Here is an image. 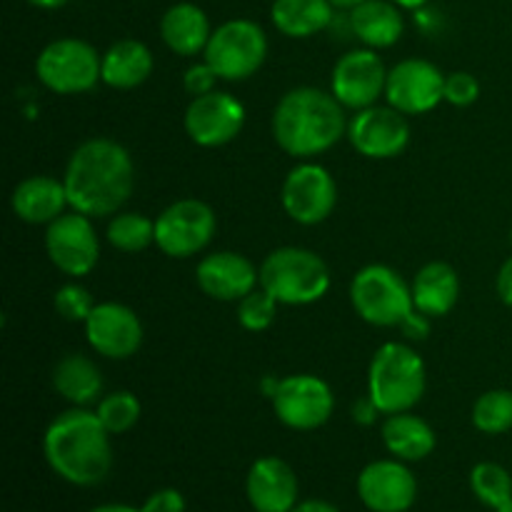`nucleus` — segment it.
<instances>
[{
	"label": "nucleus",
	"instance_id": "nucleus-13",
	"mask_svg": "<svg viewBox=\"0 0 512 512\" xmlns=\"http://www.w3.org/2000/svg\"><path fill=\"white\" fill-rule=\"evenodd\" d=\"M385 95L403 115H423L445 100V75L428 60H403L388 73Z\"/></svg>",
	"mask_w": 512,
	"mask_h": 512
},
{
	"label": "nucleus",
	"instance_id": "nucleus-27",
	"mask_svg": "<svg viewBox=\"0 0 512 512\" xmlns=\"http://www.w3.org/2000/svg\"><path fill=\"white\" fill-rule=\"evenodd\" d=\"M273 25L288 38H310L333 20L330 0H275L270 8Z\"/></svg>",
	"mask_w": 512,
	"mask_h": 512
},
{
	"label": "nucleus",
	"instance_id": "nucleus-38",
	"mask_svg": "<svg viewBox=\"0 0 512 512\" xmlns=\"http://www.w3.org/2000/svg\"><path fill=\"white\" fill-rule=\"evenodd\" d=\"M498 295L505 305L512 308V258L505 260L498 273Z\"/></svg>",
	"mask_w": 512,
	"mask_h": 512
},
{
	"label": "nucleus",
	"instance_id": "nucleus-31",
	"mask_svg": "<svg viewBox=\"0 0 512 512\" xmlns=\"http://www.w3.org/2000/svg\"><path fill=\"white\" fill-rule=\"evenodd\" d=\"M473 425L485 435L512 430V390H490L473 405Z\"/></svg>",
	"mask_w": 512,
	"mask_h": 512
},
{
	"label": "nucleus",
	"instance_id": "nucleus-24",
	"mask_svg": "<svg viewBox=\"0 0 512 512\" xmlns=\"http://www.w3.org/2000/svg\"><path fill=\"white\" fill-rule=\"evenodd\" d=\"M160 35L165 45L178 55H198L208 45L210 30L208 15L193 3H178L165 10L160 20Z\"/></svg>",
	"mask_w": 512,
	"mask_h": 512
},
{
	"label": "nucleus",
	"instance_id": "nucleus-37",
	"mask_svg": "<svg viewBox=\"0 0 512 512\" xmlns=\"http://www.w3.org/2000/svg\"><path fill=\"white\" fill-rule=\"evenodd\" d=\"M143 512H185V498L180 495V490L175 488H163L155 490L148 500L143 503Z\"/></svg>",
	"mask_w": 512,
	"mask_h": 512
},
{
	"label": "nucleus",
	"instance_id": "nucleus-15",
	"mask_svg": "<svg viewBox=\"0 0 512 512\" xmlns=\"http://www.w3.org/2000/svg\"><path fill=\"white\" fill-rule=\"evenodd\" d=\"M243 123V103L220 90L193 98V103L185 110V130H188L190 140L203 148H218V145L230 143L243 130Z\"/></svg>",
	"mask_w": 512,
	"mask_h": 512
},
{
	"label": "nucleus",
	"instance_id": "nucleus-4",
	"mask_svg": "<svg viewBox=\"0 0 512 512\" xmlns=\"http://www.w3.org/2000/svg\"><path fill=\"white\" fill-rule=\"evenodd\" d=\"M368 388L380 413H408L425 393L423 360L408 345L385 343L370 363Z\"/></svg>",
	"mask_w": 512,
	"mask_h": 512
},
{
	"label": "nucleus",
	"instance_id": "nucleus-40",
	"mask_svg": "<svg viewBox=\"0 0 512 512\" xmlns=\"http://www.w3.org/2000/svg\"><path fill=\"white\" fill-rule=\"evenodd\" d=\"M290 512H340L333 503H325V500H305V503H298Z\"/></svg>",
	"mask_w": 512,
	"mask_h": 512
},
{
	"label": "nucleus",
	"instance_id": "nucleus-36",
	"mask_svg": "<svg viewBox=\"0 0 512 512\" xmlns=\"http://www.w3.org/2000/svg\"><path fill=\"white\" fill-rule=\"evenodd\" d=\"M183 83H185V90H188L193 98H200V95L213 93L215 83H218V73H215L208 63H200V65H193V68H188Z\"/></svg>",
	"mask_w": 512,
	"mask_h": 512
},
{
	"label": "nucleus",
	"instance_id": "nucleus-22",
	"mask_svg": "<svg viewBox=\"0 0 512 512\" xmlns=\"http://www.w3.org/2000/svg\"><path fill=\"white\" fill-rule=\"evenodd\" d=\"M415 310L428 318H440L455 308L460 298L458 273L448 263H428L413 280Z\"/></svg>",
	"mask_w": 512,
	"mask_h": 512
},
{
	"label": "nucleus",
	"instance_id": "nucleus-20",
	"mask_svg": "<svg viewBox=\"0 0 512 512\" xmlns=\"http://www.w3.org/2000/svg\"><path fill=\"white\" fill-rule=\"evenodd\" d=\"M198 285L205 295L215 300H243L253 293L258 285L260 273L245 255L223 253L205 255L198 265Z\"/></svg>",
	"mask_w": 512,
	"mask_h": 512
},
{
	"label": "nucleus",
	"instance_id": "nucleus-26",
	"mask_svg": "<svg viewBox=\"0 0 512 512\" xmlns=\"http://www.w3.org/2000/svg\"><path fill=\"white\" fill-rule=\"evenodd\" d=\"M383 443L398 460L415 463L433 453L435 433L418 415L395 413L383 423Z\"/></svg>",
	"mask_w": 512,
	"mask_h": 512
},
{
	"label": "nucleus",
	"instance_id": "nucleus-25",
	"mask_svg": "<svg viewBox=\"0 0 512 512\" xmlns=\"http://www.w3.org/2000/svg\"><path fill=\"white\" fill-rule=\"evenodd\" d=\"M153 73V53L140 40H118L103 55V83L110 88H138Z\"/></svg>",
	"mask_w": 512,
	"mask_h": 512
},
{
	"label": "nucleus",
	"instance_id": "nucleus-12",
	"mask_svg": "<svg viewBox=\"0 0 512 512\" xmlns=\"http://www.w3.org/2000/svg\"><path fill=\"white\" fill-rule=\"evenodd\" d=\"M283 208L295 223L300 225H318L333 213L338 203V188L335 180L323 165L303 163L290 170L283 183Z\"/></svg>",
	"mask_w": 512,
	"mask_h": 512
},
{
	"label": "nucleus",
	"instance_id": "nucleus-45",
	"mask_svg": "<svg viewBox=\"0 0 512 512\" xmlns=\"http://www.w3.org/2000/svg\"><path fill=\"white\" fill-rule=\"evenodd\" d=\"M495 512H512V500H510L508 505H503V508H500V510H495Z\"/></svg>",
	"mask_w": 512,
	"mask_h": 512
},
{
	"label": "nucleus",
	"instance_id": "nucleus-32",
	"mask_svg": "<svg viewBox=\"0 0 512 512\" xmlns=\"http://www.w3.org/2000/svg\"><path fill=\"white\" fill-rule=\"evenodd\" d=\"M95 415L100 418V423L105 425L110 435L128 433L140 418V403L133 393L128 390H118V393L105 395L98 403V410Z\"/></svg>",
	"mask_w": 512,
	"mask_h": 512
},
{
	"label": "nucleus",
	"instance_id": "nucleus-33",
	"mask_svg": "<svg viewBox=\"0 0 512 512\" xmlns=\"http://www.w3.org/2000/svg\"><path fill=\"white\" fill-rule=\"evenodd\" d=\"M275 310H278V300L268 290L255 288L253 293H248L240 300L238 320L245 330L260 333V330L270 328V323L275 320Z\"/></svg>",
	"mask_w": 512,
	"mask_h": 512
},
{
	"label": "nucleus",
	"instance_id": "nucleus-8",
	"mask_svg": "<svg viewBox=\"0 0 512 512\" xmlns=\"http://www.w3.org/2000/svg\"><path fill=\"white\" fill-rule=\"evenodd\" d=\"M205 63L223 80L250 78L268 55L265 30L253 20H228L213 30L205 45Z\"/></svg>",
	"mask_w": 512,
	"mask_h": 512
},
{
	"label": "nucleus",
	"instance_id": "nucleus-30",
	"mask_svg": "<svg viewBox=\"0 0 512 512\" xmlns=\"http://www.w3.org/2000/svg\"><path fill=\"white\" fill-rule=\"evenodd\" d=\"M108 240L123 253H138L155 243V223L140 213H120L110 220Z\"/></svg>",
	"mask_w": 512,
	"mask_h": 512
},
{
	"label": "nucleus",
	"instance_id": "nucleus-5",
	"mask_svg": "<svg viewBox=\"0 0 512 512\" xmlns=\"http://www.w3.org/2000/svg\"><path fill=\"white\" fill-rule=\"evenodd\" d=\"M260 288L283 305H310L330 288V270L305 248H278L260 265Z\"/></svg>",
	"mask_w": 512,
	"mask_h": 512
},
{
	"label": "nucleus",
	"instance_id": "nucleus-9",
	"mask_svg": "<svg viewBox=\"0 0 512 512\" xmlns=\"http://www.w3.org/2000/svg\"><path fill=\"white\" fill-rule=\"evenodd\" d=\"M275 415L293 430H315L333 415L335 400L328 383L315 375H290L278 380L273 390Z\"/></svg>",
	"mask_w": 512,
	"mask_h": 512
},
{
	"label": "nucleus",
	"instance_id": "nucleus-1",
	"mask_svg": "<svg viewBox=\"0 0 512 512\" xmlns=\"http://www.w3.org/2000/svg\"><path fill=\"white\" fill-rule=\"evenodd\" d=\"M63 183L73 210L88 218L113 215L133 193V160L115 140H85L70 155Z\"/></svg>",
	"mask_w": 512,
	"mask_h": 512
},
{
	"label": "nucleus",
	"instance_id": "nucleus-19",
	"mask_svg": "<svg viewBox=\"0 0 512 512\" xmlns=\"http://www.w3.org/2000/svg\"><path fill=\"white\" fill-rule=\"evenodd\" d=\"M245 493L255 512H290L298 505V475L285 460L260 458L250 465Z\"/></svg>",
	"mask_w": 512,
	"mask_h": 512
},
{
	"label": "nucleus",
	"instance_id": "nucleus-10",
	"mask_svg": "<svg viewBox=\"0 0 512 512\" xmlns=\"http://www.w3.org/2000/svg\"><path fill=\"white\" fill-rule=\"evenodd\" d=\"M215 235V213L200 200H178L155 220V243L170 258L200 253Z\"/></svg>",
	"mask_w": 512,
	"mask_h": 512
},
{
	"label": "nucleus",
	"instance_id": "nucleus-3",
	"mask_svg": "<svg viewBox=\"0 0 512 512\" xmlns=\"http://www.w3.org/2000/svg\"><path fill=\"white\" fill-rule=\"evenodd\" d=\"M345 133L343 103L320 88H295L273 113V135L293 158H313L333 148Z\"/></svg>",
	"mask_w": 512,
	"mask_h": 512
},
{
	"label": "nucleus",
	"instance_id": "nucleus-21",
	"mask_svg": "<svg viewBox=\"0 0 512 512\" xmlns=\"http://www.w3.org/2000/svg\"><path fill=\"white\" fill-rule=\"evenodd\" d=\"M68 203V190L63 180H55L50 175H33L25 178L13 190V210L25 223H53L60 218Z\"/></svg>",
	"mask_w": 512,
	"mask_h": 512
},
{
	"label": "nucleus",
	"instance_id": "nucleus-41",
	"mask_svg": "<svg viewBox=\"0 0 512 512\" xmlns=\"http://www.w3.org/2000/svg\"><path fill=\"white\" fill-rule=\"evenodd\" d=\"M90 512H143V510H140V508H133V505L108 503V505H100V508H93Z\"/></svg>",
	"mask_w": 512,
	"mask_h": 512
},
{
	"label": "nucleus",
	"instance_id": "nucleus-29",
	"mask_svg": "<svg viewBox=\"0 0 512 512\" xmlns=\"http://www.w3.org/2000/svg\"><path fill=\"white\" fill-rule=\"evenodd\" d=\"M473 495L490 510H500L512 500V475L498 463H478L470 473Z\"/></svg>",
	"mask_w": 512,
	"mask_h": 512
},
{
	"label": "nucleus",
	"instance_id": "nucleus-23",
	"mask_svg": "<svg viewBox=\"0 0 512 512\" xmlns=\"http://www.w3.org/2000/svg\"><path fill=\"white\" fill-rule=\"evenodd\" d=\"M350 30L370 48H390L403 35L405 20L393 0H365L350 10Z\"/></svg>",
	"mask_w": 512,
	"mask_h": 512
},
{
	"label": "nucleus",
	"instance_id": "nucleus-44",
	"mask_svg": "<svg viewBox=\"0 0 512 512\" xmlns=\"http://www.w3.org/2000/svg\"><path fill=\"white\" fill-rule=\"evenodd\" d=\"M333 3V8H358L360 3H365V0H330Z\"/></svg>",
	"mask_w": 512,
	"mask_h": 512
},
{
	"label": "nucleus",
	"instance_id": "nucleus-14",
	"mask_svg": "<svg viewBox=\"0 0 512 512\" xmlns=\"http://www.w3.org/2000/svg\"><path fill=\"white\" fill-rule=\"evenodd\" d=\"M348 138L365 158L385 160L403 153L410 140V128L405 115L393 105L390 108L370 105V108L358 110V115L350 120Z\"/></svg>",
	"mask_w": 512,
	"mask_h": 512
},
{
	"label": "nucleus",
	"instance_id": "nucleus-18",
	"mask_svg": "<svg viewBox=\"0 0 512 512\" xmlns=\"http://www.w3.org/2000/svg\"><path fill=\"white\" fill-rule=\"evenodd\" d=\"M85 333L95 353L110 360L130 358L143 343V325L138 315L120 303L95 305L85 320Z\"/></svg>",
	"mask_w": 512,
	"mask_h": 512
},
{
	"label": "nucleus",
	"instance_id": "nucleus-17",
	"mask_svg": "<svg viewBox=\"0 0 512 512\" xmlns=\"http://www.w3.org/2000/svg\"><path fill=\"white\" fill-rule=\"evenodd\" d=\"M388 70L373 50H350L335 63L333 95L345 108L363 110L385 93Z\"/></svg>",
	"mask_w": 512,
	"mask_h": 512
},
{
	"label": "nucleus",
	"instance_id": "nucleus-2",
	"mask_svg": "<svg viewBox=\"0 0 512 512\" xmlns=\"http://www.w3.org/2000/svg\"><path fill=\"white\" fill-rule=\"evenodd\" d=\"M43 453L55 475L80 488L103 483L113 468L110 433L98 415L85 408L65 410L48 425Z\"/></svg>",
	"mask_w": 512,
	"mask_h": 512
},
{
	"label": "nucleus",
	"instance_id": "nucleus-16",
	"mask_svg": "<svg viewBox=\"0 0 512 512\" xmlns=\"http://www.w3.org/2000/svg\"><path fill=\"white\" fill-rule=\"evenodd\" d=\"M358 495L370 512H408L418 498V480L403 460H375L360 473Z\"/></svg>",
	"mask_w": 512,
	"mask_h": 512
},
{
	"label": "nucleus",
	"instance_id": "nucleus-28",
	"mask_svg": "<svg viewBox=\"0 0 512 512\" xmlns=\"http://www.w3.org/2000/svg\"><path fill=\"white\" fill-rule=\"evenodd\" d=\"M53 385L65 400L83 408L98 400L100 390H103V378H100L98 365L85 355H65L53 370Z\"/></svg>",
	"mask_w": 512,
	"mask_h": 512
},
{
	"label": "nucleus",
	"instance_id": "nucleus-34",
	"mask_svg": "<svg viewBox=\"0 0 512 512\" xmlns=\"http://www.w3.org/2000/svg\"><path fill=\"white\" fill-rule=\"evenodd\" d=\"M95 303L90 298V293L80 285H63V288L55 293V310L63 315L65 320H88V315L93 313Z\"/></svg>",
	"mask_w": 512,
	"mask_h": 512
},
{
	"label": "nucleus",
	"instance_id": "nucleus-39",
	"mask_svg": "<svg viewBox=\"0 0 512 512\" xmlns=\"http://www.w3.org/2000/svg\"><path fill=\"white\" fill-rule=\"evenodd\" d=\"M400 328H403L410 338H425V335H428V315L413 310Z\"/></svg>",
	"mask_w": 512,
	"mask_h": 512
},
{
	"label": "nucleus",
	"instance_id": "nucleus-46",
	"mask_svg": "<svg viewBox=\"0 0 512 512\" xmlns=\"http://www.w3.org/2000/svg\"><path fill=\"white\" fill-rule=\"evenodd\" d=\"M510 245H512V230H510Z\"/></svg>",
	"mask_w": 512,
	"mask_h": 512
},
{
	"label": "nucleus",
	"instance_id": "nucleus-43",
	"mask_svg": "<svg viewBox=\"0 0 512 512\" xmlns=\"http://www.w3.org/2000/svg\"><path fill=\"white\" fill-rule=\"evenodd\" d=\"M395 5H400V8H408V10H418V8H423L425 3H428V0H393Z\"/></svg>",
	"mask_w": 512,
	"mask_h": 512
},
{
	"label": "nucleus",
	"instance_id": "nucleus-7",
	"mask_svg": "<svg viewBox=\"0 0 512 512\" xmlns=\"http://www.w3.org/2000/svg\"><path fill=\"white\" fill-rule=\"evenodd\" d=\"M40 83L60 95L85 93L103 80V58L90 43L78 38H60L45 45L35 63Z\"/></svg>",
	"mask_w": 512,
	"mask_h": 512
},
{
	"label": "nucleus",
	"instance_id": "nucleus-42",
	"mask_svg": "<svg viewBox=\"0 0 512 512\" xmlns=\"http://www.w3.org/2000/svg\"><path fill=\"white\" fill-rule=\"evenodd\" d=\"M30 5H35V8H43V10H55V8H63L68 0H28Z\"/></svg>",
	"mask_w": 512,
	"mask_h": 512
},
{
	"label": "nucleus",
	"instance_id": "nucleus-6",
	"mask_svg": "<svg viewBox=\"0 0 512 512\" xmlns=\"http://www.w3.org/2000/svg\"><path fill=\"white\" fill-rule=\"evenodd\" d=\"M350 300L360 318L378 328H395L415 310L413 290L388 265H368L350 285Z\"/></svg>",
	"mask_w": 512,
	"mask_h": 512
},
{
	"label": "nucleus",
	"instance_id": "nucleus-11",
	"mask_svg": "<svg viewBox=\"0 0 512 512\" xmlns=\"http://www.w3.org/2000/svg\"><path fill=\"white\" fill-rule=\"evenodd\" d=\"M45 248H48L55 268L63 270L65 275H73V278L88 275L100 258V243L93 223H90L88 215L78 213V210L68 215L63 213L53 223H48Z\"/></svg>",
	"mask_w": 512,
	"mask_h": 512
},
{
	"label": "nucleus",
	"instance_id": "nucleus-35",
	"mask_svg": "<svg viewBox=\"0 0 512 512\" xmlns=\"http://www.w3.org/2000/svg\"><path fill=\"white\" fill-rule=\"evenodd\" d=\"M480 95V83L470 73H450L445 75V100L450 105H473Z\"/></svg>",
	"mask_w": 512,
	"mask_h": 512
}]
</instances>
